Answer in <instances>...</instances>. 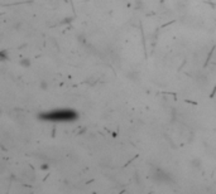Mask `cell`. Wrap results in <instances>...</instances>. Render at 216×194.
<instances>
[{"label":"cell","mask_w":216,"mask_h":194,"mask_svg":"<svg viewBox=\"0 0 216 194\" xmlns=\"http://www.w3.org/2000/svg\"><path fill=\"white\" fill-rule=\"evenodd\" d=\"M40 88H47V82H46V81H42V82H40Z\"/></svg>","instance_id":"277c9868"},{"label":"cell","mask_w":216,"mask_h":194,"mask_svg":"<svg viewBox=\"0 0 216 194\" xmlns=\"http://www.w3.org/2000/svg\"><path fill=\"white\" fill-rule=\"evenodd\" d=\"M200 165H201L200 159H193L191 161V167H193V168H200Z\"/></svg>","instance_id":"3957f363"},{"label":"cell","mask_w":216,"mask_h":194,"mask_svg":"<svg viewBox=\"0 0 216 194\" xmlns=\"http://www.w3.org/2000/svg\"><path fill=\"white\" fill-rule=\"evenodd\" d=\"M78 117L77 112L74 110H53V111H48V112H42L39 115V119L47 120V121H53V122H70V121H75Z\"/></svg>","instance_id":"6da1fadb"},{"label":"cell","mask_w":216,"mask_h":194,"mask_svg":"<svg viewBox=\"0 0 216 194\" xmlns=\"http://www.w3.org/2000/svg\"><path fill=\"white\" fill-rule=\"evenodd\" d=\"M20 66H23V67H30V60H29L28 58L20 59Z\"/></svg>","instance_id":"7a4b0ae2"}]
</instances>
